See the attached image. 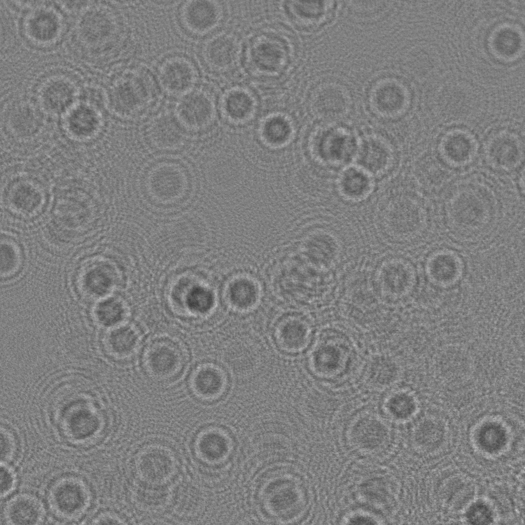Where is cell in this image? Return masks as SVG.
Wrapping results in <instances>:
<instances>
[{"instance_id": "17", "label": "cell", "mask_w": 525, "mask_h": 525, "mask_svg": "<svg viewBox=\"0 0 525 525\" xmlns=\"http://www.w3.org/2000/svg\"><path fill=\"white\" fill-rule=\"evenodd\" d=\"M234 41L227 36H219L209 41L204 46V60L210 67L219 69L231 65L236 55Z\"/></svg>"}, {"instance_id": "25", "label": "cell", "mask_w": 525, "mask_h": 525, "mask_svg": "<svg viewBox=\"0 0 525 525\" xmlns=\"http://www.w3.org/2000/svg\"><path fill=\"white\" fill-rule=\"evenodd\" d=\"M262 136L266 142L273 145L286 143L290 138L291 128L290 124L281 118H274L268 120L262 128Z\"/></svg>"}, {"instance_id": "5", "label": "cell", "mask_w": 525, "mask_h": 525, "mask_svg": "<svg viewBox=\"0 0 525 525\" xmlns=\"http://www.w3.org/2000/svg\"><path fill=\"white\" fill-rule=\"evenodd\" d=\"M5 203L13 213L30 217L38 213L46 199L44 186L37 179L27 175L15 177L5 191Z\"/></svg>"}, {"instance_id": "19", "label": "cell", "mask_w": 525, "mask_h": 525, "mask_svg": "<svg viewBox=\"0 0 525 525\" xmlns=\"http://www.w3.org/2000/svg\"><path fill=\"white\" fill-rule=\"evenodd\" d=\"M8 519L14 524H36L41 520L43 508L37 499L29 495L14 498L7 508Z\"/></svg>"}, {"instance_id": "3", "label": "cell", "mask_w": 525, "mask_h": 525, "mask_svg": "<svg viewBox=\"0 0 525 525\" xmlns=\"http://www.w3.org/2000/svg\"><path fill=\"white\" fill-rule=\"evenodd\" d=\"M120 279V272L115 263L106 257L95 256L79 265L74 282L80 297L98 302L109 297L119 286Z\"/></svg>"}, {"instance_id": "23", "label": "cell", "mask_w": 525, "mask_h": 525, "mask_svg": "<svg viewBox=\"0 0 525 525\" xmlns=\"http://www.w3.org/2000/svg\"><path fill=\"white\" fill-rule=\"evenodd\" d=\"M370 181L367 175L361 171L351 170L342 176L340 188L346 196L357 198L366 195L370 188Z\"/></svg>"}, {"instance_id": "6", "label": "cell", "mask_w": 525, "mask_h": 525, "mask_svg": "<svg viewBox=\"0 0 525 525\" xmlns=\"http://www.w3.org/2000/svg\"><path fill=\"white\" fill-rule=\"evenodd\" d=\"M156 76L163 91L180 97L195 88L198 72L190 58L175 55L161 63Z\"/></svg>"}, {"instance_id": "26", "label": "cell", "mask_w": 525, "mask_h": 525, "mask_svg": "<svg viewBox=\"0 0 525 525\" xmlns=\"http://www.w3.org/2000/svg\"><path fill=\"white\" fill-rule=\"evenodd\" d=\"M253 109L252 100L245 94H236L230 96L226 102V110L229 116L234 120H240L250 116Z\"/></svg>"}, {"instance_id": "11", "label": "cell", "mask_w": 525, "mask_h": 525, "mask_svg": "<svg viewBox=\"0 0 525 525\" xmlns=\"http://www.w3.org/2000/svg\"><path fill=\"white\" fill-rule=\"evenodd\" d=\"M188 131L175 116H163L152 124L149 137L152 144L159 149L175 150L184 144Z\"/></svg>"}, {"instance_id": "7", "label": "cell", "mask_w": 525, "mask_h": 525, "mask_svg": "<svg viewBox=\"0 0 525 525\" xmlns=\"http://www.w3.org/2000/svg\"><path fill=\"white\" fill-rule=\"evenodd\" d=\"M188 177L183 168L173 163H164L153 168L147 179V188L151 197L160 203L178 200L186 193Z\"/></svg>"}, {"instance_id": "27", "label": "cell", "mask_w": 525, "mask_h": 525, "mask_svg": "<svg viewBox=\"0 0 525 525\" xmlns=\"http://www.w3.org/2000/svg\"><path fill=\"white\" fill-rule=\"evenodd\" d=\"M14 442L12 437L7 433L1 432V451L2 457L5 458L12 453L13 451Z\"/></svg>"}, {"instance_id": "24", "label": "cell", "mask_w": 525, "mask_h": 525, "mask_svg": "<svg viewBox=\"0 0 525 525\" xmlns=\"http://www.w3.org/2000/svg\"><path fill=\"white\" fill-rule=\"evenodd\" d=\"M22 253L19 248L12 240L2 239L1 243V275L7 277L13 275L19 268L22 262Z\"/></svg>"}, {"instance_id": "14", "label": "cell", "mask_w": 525, "mask_h": 525, "mask_svg": "<svg viewBox=\"0 0 525 525\" xmlns=\"http://www.w3.org/2000/svg\"><path fill=\"white\" fill-rule=\"evenodd\" d=\"M139 334L136 328L128 324H120L107 333L105 347L112 356L124 359L129 357L137 351L140 344Z\"/></svg>"}, {"instance_id": "1", "label": "cell", "mask_w": 525, "mask_h": 525, "mask_svg": "<svg viewBox=\"0 0 525 525\" xmlns=\"http://www.w3.org/2000/svg\"><path fill=\"white\" fill-rule=\"evenodd\" d=\"M96 203L85 187L72 186L57 193L48 230L54 240L73 245L91 236L98 228Z\"/></svg>"}, {"instance_id": "22", "label": "cell", "mask_w": 525, "mask_h": 525, "mask_svg": "<svg viewBox=\"0 0 525 525\" xmlns=\"http://www.w3.org/2000/svg\"><path fill=\"white\" fill-rule=\"evenodd\" d=\"M127 313L125 304L120 299L107 298L98 302L94 315L105 326L114 327L122 323Z\"/></svg>"}, {"instance_id": "28", "label": "cell", "mask_w": 525, "mask_h": 525, "mask_svg": "<svg viewBox=\"0 0 525 525\" xmlns=\"http://www.w3.org/2000/svg\"><path fill=\"white\" fill-rule=\"evenodd\" d=\"M1 492L5 493L13 487L14 478L12 473L5 467L1 468Z\"/></svg>"}, {"instance_id": "15", "label": "cell", "mask_w": 525, "mask_h": 525, "mask_svg": "<svg viewBox=\"0 0 525 525\" xmlns=\"http://www.w3.org/2000/svg\"><path fill=\"white\" fill-rule=\"evenodd\" d=\"M218 16L216 7L208 2H191L183 6L180 12L182 24L188 31L195 34L210 28Z\"/></svg>"}, {"instance_id": "21", "label": "cell", "mask_w": 525, "mask_h": 525, "mask_svg": "<svg viewBox=\"0 0 525 525\" xmlns=\"http://www.w3.org/2000/svg\"><path fill=\"white\" fill-rule=\"evenodd\" d=\"M401 90L395 83H387L378 87L372 97L376 111L385 116L397 115L402 110L403 100Z\"/></svg>"}, {"instance_id": "8", "label": "cell", "mask_w": 525, "mask_h": 525, "mask_svg": "<svg viewBox=\"0 0 525 525\" xmlns=\"http://www.w3.org/2000/svg\"><path fill=\"white\" fill-rule=\"evenodd\" d=\"M170 296L175 308L191 315L207 314L214 304L211 292L193 278H181L177 281L171 287Z\"/></svg>"}, {"instance_id": "9", "label": "cell", "mask_w": 525, "mask_h": 525, "mask_svg": "<svg viewBox=\"0 0 525 525\" xmlns=\"http://www.w3.org/2000/svg\"><path fill=\"white\" fill-rule=\"evenodd\" d=\"M213 100L206 91L194 88L180 97L176 105V117L188 130L203 129L212 120Z\"/></svg>"}, {"instance_id": "2", "label": "cell", "mask_w": 525, "mask_h": 525, "mask_svg": "<svg viewBox=\"0 0 525 525\" xmlns=\"http://www.w3.org/2000/svg\"><path fill=\"white\" fill-rule=\"evenodd\" d=\"M161 93L157 76L150 69L142 65H127L117 83V96L112 109L123 118H139L156 106Z\"/></svg>"}, {"instance_id": "16", "label": "cell", "mask_w": 525, "mask_h": 525, "mask_svg": "<svg viewBox=\"0 0 525 525\" xmlns=\"http://www.w3.org/2000/svg\"><path fill=\"white\" fill-rule=\"evenodd\" d=\"M318 155L328 162L340 161L351 150V140L346 133L337 131L324 132L315 141Z\"/></svg>"}, {"instance_id": "12", "label": "cell", "mask_w": 525, "mask_h": 525, "mask_svg": "<svg viewBox=\"0 0 525 525\" xmlns=\"http://www.w3.org/2000/svg\"><path fill=\"white\" fill-rule=\"evenodd\" d=\"M391 150L377 137H368L361 142L356 153V161L363 171L377 174L386 170L391 162Z\"/></svg>"}, {"instance_id": "20", "label": "cell", "mask_w": 525, "mask_h": 525, "mask_svg": "<svg viewBox=\"0 0 525 525\" xmlns=\"http://www.w3.org/2000/svg\"><path fill=\"white\" fill-rule=\"evenodd\" d=\"M258 295L256 284L246 277H239L232 280L227 290L230 304L239 310H246L252 307L256 302Z\"/></svg>"}, {"instance_id": "13", "label": "cell", "mask_w": 525, "mask_h": 525, "mask_svg": "<svg viewBox=\"0 0 525 525\" xmlns=\"http://www.w3.org/2000/svg\"><path fill=\"white\" fill-rule=\"evenodd\" d=\"M308 328L304 319L297 315H290L280 319L274 328L276 342L280 349L296 353L305 346L308 338Z\"/></svg>"}, {"instance_id": "18", "label": "cell", "mask_w": 525, "mask_h": 525, "mask_svg": "<svg viewBox=\"0 0 525 525\" xmlns=\"http://www.w3.org/2000/svg\"><path fill=\"white\" fill-rule=\"evenodd\" d=\"M314 110L317 115L327 120L342 116L348 108V100L341 90L331 86L320 91L315 98Z\"/></svg>"}, {"instance_id": "4", "label": "cell", "mask_w": 525, "mask_h": 525, "mask_svg": "<svg viewBox=\"0 0 525 525\" xmlns=\"http://www.w3.org/2000/svg\"><path fill=\"white\" fill-rule=\"evenodd\" d=\"M144 367L152 378L169 380L180 373L187 360L185 349L177 339L161 337L147 347L143 357Z\"/></svg>"}, {"instance_id": "10", "label": "cell", "mask_w": 525, "mask_h": 525, "mask_svg": "<svg viewBox=\"0 0 525 525\" xmlns=\"http://www.w3.org/2000/svg\"><path fill=\"white\" fill-rule=\"evenodd\" d=\"M227 378L225 371L217 365L207 364L200 366L193 373L190 380L191 390L198 398L212 400L225 392Z\"/></svg>"}]
</instances>
